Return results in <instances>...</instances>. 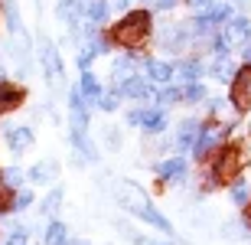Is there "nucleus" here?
<instances>
[{
    "label": "nucleus",
    "mask_w": 251,
    "mask_h": 245,
    "mask_svg": "<svg viewBox=\"0 0 251 245\" xmlns=\"http://www.w3.org/2000/svg\"><path fill=\"white\" fill-rule=\"evenodd\" d=\"M209 13V20H212L215 27H225L228 20H232V7H225V3H215L212 10H205Z\"/></svg>",
    "instance_id": "nucleus-29"
},
{
    "label": "nucleus",
    "mask_w": 251,
    "mask_h": 245,
    "mask_svg": "<svg viewBox=\"0 0 251 245\" xmlns=\"http://www.w3.org/2000/svg\"><path fill=\"white\" fill-rule=\"evenodd\" d=\"M33 144V128H26V124H17V128H7V147L13 154H23Z\"/></svg>",
    "instance_id": "nucleus-10"
},
{
    "label": "nucleus",
    "mask_w": 251,
    "mask_h": 245,
    "mask_svg": "<svg viewBox=\"0 0 251 245\" xmlns=\"http://www.w3.org/2000/svg\"><path fill=\"white\" fill-rule=\"evenodd\" d=\"M29 203H33V196H29L26 190H20V193H17V199H13V209H26Z\"/></svg>",
    "instance_id": "nucleus-35"
},
{
    "label": "nucleus",
    "mask_w": 251,
    "mask_h": 245,
    "mask_svg": "<svg viewBox=\"0 0 251 245\" xmlns=\"http://www.w3.org/2000/svg\"><path fill=\"white\" fill-rule=\"evenodd\" d=\"M144 69H147L150 82H160V85H167L170 79H173V72H176L170 62H160V59H144Z\"/></svg>",
    "instance_id": "nucleus-13"
},
{
    "label": "nucleus",
    "mask_w": 251,
    "mask_h": 245,
    "mask_svg": "<svg viewBox=\"0 0 251 245\" xmlns=\"http://www.w3.org/2000/svg\"><path fill=\"white\" fill-rule=\"evenodd\" d=\"M228 102L235 105V111H238V114L251 108V66L238 69V76H235V82H232V95H228Z\"/></svg>",
    "instance_id": "nucleus-4"
},
{
    "label": "nucleus",
    "mask_w": 251,
    "mask_h": 245,
    "mask_svg": "<svg viewBox=\"0 0 251 245\" xmlns=\"http://www.w3.org/2000/svg\"><path fill=\"white\" fill-rule=\"evenodd\" d=\"M189 3H193L196 10H212V7H215L212 0H189Z\"/></svg>",
    "instance_id": "nucleus-39"
},
{
    "label": "nucleus",
    "mask_w": 251,
    "mask_h": 245,
    "mask_svg": "<svg viewBox=\"0 0 251 245\" xmlns=\"http://www.w3.org/2000/svg\"><path fill=\"white\" fill-rule=\"evenodd\" d=\"M20 183H23V170L10 167V170H3V173H0V187H3V190H17Z\"/></svg>",
    "instance_id": "nucleus-28"
},
{
    "label": "nucleus",
    "mask_w": 251,
    "mask_h": 245,
    "mask_svg": "<svg viewBox=\"0 0 251 245\" xmlns=\"http://www.w3.org/2000/svg\"><path fill=\"white\" fill-rule=\"evenodd\" d=\"M179 79H186V82H199V76H202V62L199 59H183L176 66Z\"/></svg>",
    "instance_id": "nucleus-24"
},
{
    "label": "nucleus",
    "mask_w": 251,
    "mask_h": 245,
    "mask_svg": "<svg viewBox=\"0 0 251 245\" xmlns=\"http://www.w3.org/2000/svg\"><path fill=\"white\" fill-rule=\"evenodd\" d=\"M242 59H245V66H251V39L242 46Z\"/></svg>",
    "instance_id": "nucleus-40"
},
{
    "label": "nucleus",
    "mask_w": 251,
    "mask_h": 245,
    "mask_svg": "<svg viewBox=\"0 0 251 245\" xmlns=\"http://www.w3.org/2000/svg\"><path fill=\"white\" fill-rule=\"evenodd\" d=\"M72 147L78 151V161H95V147L85 137V131H72Z\"/></svg>",
    "instance_id": "nucleus-23"
},
{
    "label": "nucleus",
    "mask_w": 251,
    "mask_h": 245,
    "mask_svg": "<svg viewBox=\"0 0 251 245\" xmlns=\"http://www.w3.org/2000/svg\"><path fill=\"white\" fill-rule=\"evenodd\" d=\"M245 161H248V154L242 144H222L212 157V180L215 183H235L242 177Z\"/></svg>",
    "instance_id": "nucleus-1"
},
{
    "label": "nucleus",
    "mask_w": 251,
    "mask_h": 245,
    "mask_svg": "<svg viewBox=\"0 0 251 245\" xmlns=\"http://www.w3.org/2000/svg\"><path fill=\"white\" fill-rule=\"evenodd\" d=\"M46 242H49V245L65 242V226H62V222H49V229H46Z\"/></svg>",
    "instance_id": "nucleus-32"
},
{
    "label": "nucleus",
    "mask_w": 251,
    "mask_h": 245,
    "mask_svg": "<svg viewBox=\"0 0 251 245\" xmlns=\"http://www.w3.org/2000/svg\"><path fill=\"white\" fill-rule=\"evenodd\" d=\"M157 102L160 105H176V102H183V92L173 88V85H163V88L157 92Z\"/></svg>",
    "instance_id": "nucleus-30"
},
{
    "label": "nucleus",
    "mask_w": 251,
    "mask_h": 245,
    "mask_svg": "<svg viewBox=\"0 0 251 245\" xmlns=\"http://www.w3.org/2000/svg\"><path fill=\"white\" fill-rule=\"evenodd\" d=\"M245 226L251 229V203H248V206H245Z\"/></svg>",
    "instance_id": "nucleus-41"
},
{
    "label": "nucleus",
    "mask_w": 251,
    "mask_h": 245,
    "mask_svg": "<svg viewBox=\"0 0 251 245\" xmlns=\"http://www.w3.org/2000/svg\"><path fill=\"white\" fill-rule=\"evenodd\" d=\"M150 36V13H127L124 20H118L111 27V43H118V46L124 49H137L144 39Z\"/></svg>",
    "instance_id": "nucleus-2"
},
{
    "label": "nucleus",
    "mask_w": 251,
    "mask_h": 245,
    "mask_svg": "<svg viewBox=\"0 0 251 245\" xmlns=\"http://www.w3.org/2000/svg\"><path fill=\"white\" fill-rule=\"evenodd\" d=\"M232 131V124H202V134H199V141H196L193 154L196 157H209L212 151H219L225 141V134Z\"/></svg>",
    "instance_id": "nucleus-3"
},
{
    "label": "nucleus",
    "mask_w": 251,
    "mask_h": 245,
    "mask_svg": "<svg viewBox=\"0 0 251 245\" xmlns=\"http://www.w3.org/2000/svg\"><path fill=\"white\" fill-rule=\"evenodd\" d=\"M134 213H137V216L144 219V222H150V226H157L160 232H170V219L163 216V213H160V209L153 206V203H144V206H140V209H134Z\"/></svg>",
    "instance_id": "nucleus-17"
},
{
    "label": "nucleus",
    "mask_w": 251,
    "mask_h": 245,
    "mask_svg": "<svg viewBox=\"0 0 251 245\" xmlns=\"http://www.w3.org/2000/svg\"><path fill=\"white\" fill-rule=\"evenodd\" d=\"M20 102H23V92H20L17 85L0 82V111H10V108H17Z\"/></svg>",
    "instance_id": "nucleus-20"
},
{
    "label": "nucleus",
    "mask_w": 251,
    "mask_h": 245,
    "mask_svg": "<svg viewBox=\"0 0 251 245\" xmlns=\"http://www.w3.org/2000/svg\"><path fill=\"white\" fill-rule=\"evenodd\" d=\"M78 92L85 95V102H95L98 105V98H101V82H98V79L92 76V72H82V82H78Z\"/></svg>",
    "instance_id": "nucleus-19"
},
{
    "label": "nucleus",
    "mask_w": 251,
    "mask_h": 245,
    "mask_svg": "<svg viewBox=\"0 0 251 245\" xmlns=\"http://www.w3.org/2000/svg\"><path fill=\"white\" fill-rule=\"evenodd\" d=\"M137 66H140L137 56H121V59H114V69H111V72H114V82L124 85L127 79H134V76H137V72H134Z\"/></svg>",
    "instance_id": "nucleus-14"
},
{
    "label": "nucleus",
    "mask_w": 251,
    "mask_h": 245,
    "mask_svg": "<svg viewBox=\"0 0 251 245\" xmlns=\"http://www.w3.org/2000/svg\"><path fill=\"white\" fill-rule=\"evenodd\" d=\"M59 206H62V190H52V193L46 196V203H43V213H49V216H52Z\"/></svg>",
    "instance_id": "nucleus-33"
},
{
    "label": "nucleus",
    "mask_w": 251,
    "mask_h": 245,
    "mask_svg": "<svg viewBox=\"0 0 251 245\" xmlns=\"http://www.w3.org/2000/svg\"><path fill=\"white\" fill-rule=\"evenodd\" d=\"M104 141H108V147H118V144H121V131L108 128V131H104Z\"/></svg>",
    "instance_id": "nucleus-37"
},
{
    "label": "nucleus",
    "mask_w": 251,
    "mask_h": 245,
    "mask_svg": "<svg viewBox=\"0 0 251 245\" xmlns=\"http://www.w3.org/2000/svg\"><path fill=\"white\" fill-rule=\"evenodd\" d=\"M157 173L163 180H173V183H179V180H186V161L183 157H170V161H163L157 167Z\"/></svg>",
    "instance_id": "nucleus-15"
},
{
    "label": "nucleus",
    "mask_w": 251,
    "mask_h": 245,
    "mask_svg": "<svg viewBox=\"0 0 251 245\" xmlns=\"http://www.w3.org/2000/svg\"><path fill=\"white\" fill-rule=\"evenodd\" d=\"M26 177L33 180V183H52V177H59V163L56 161H39V163L29 167Z\"/></svg>",
    "instance_id": "nucleus-16"
},
{
    "label": "nucleus",
    "mask_w": 251,
    "mask_h": 245,
    "mask_svg": "<svg viewBox=\"0 0 251 245\" xmlns=\"http://www.w3.org/2000/svg\"><path fill=\"white\" fill-rule=\"evenodd\" d=\"M39 62H43V72H46L49 82H56V79L62 76V59H59L56 46H52L46 36L39 39Z\"/></svg>",
    "instance_id": "nucleus-5"
},
{
    "label": "nucleus",
    "mask_w": 251,
    "mask_h": 245,
    "mask_svg": "<svg viewBox=\"0 0 251 245\" xmlns=\"http://www.w3.org/2000/svg\"><path fill=\"white\" fill-rule=\"evenodd\" d=\"M199 134H202V121H196V118H186V121H179L176 147H179V151H193L196 141H199Z\"/></svg>",
    "instance_id": "nucleus-8"
},
{
    "label": "nucleus",
    "mask_w": 251,
    "mask_h": 245,
    "mask_svg": "<svg viewBox=\"0 0 251 245\" xmlns=\"http://www.w3.org/2000/svg\"><path fill=\"white\" fill-rule=\"evenodd\" d=\"M104 17H108V3H104V0H85V20H88L92 27L104 23Z\"/></svg>",
    "instance_id": "nucleus-21"
},
{
    "label": "nucleus",
    "mask_w": 251,
    "mask_h": 245,
    "mask_svg": "<svg viewBox=\"0 0 251 245\" xmlns=\"http://www.w3.org/2000/svg\"><path fill=\"white\" fill-rule=\"evenodd\" d=\"M121 229L127 232V239H130L134 245H170V242H157V239H150V236H137V232H130L127 226H121Z\"/></svg>",
    "instance_id": "nucleus-34"
},
{
    "label": "nucleus",
    "mask_w": 251,
    "mask_h": 245,
    "mask_svg": "<svg viewBox=\"0 0 251 245\" xmlns=\"http://www.w3.org/2000/svg\"><path fill=\"white\" fill-rule=\"evenodd\" d=\"M144 131H150V134H160L163 128H167V114L160 111V108H153V111H144V124H140Z\"/></svg>",
    "instance_id": "nucleus-22"
},
{
    "label": "nucleus",
    "mask_w": 251,
    "mask_h": 245,
    "mask_svg": "<svg viewBox=\"0 0 251 245\" xmlns=\"http://www.w3.org/2000/svg\"><path fill=\"white\" fill-rule=\"evenodd\" d=\"M222 36H225V43L232 46V43H248L251 39V23H248V17H232L228 23H225V29H222Z\"/></svg>",
    "instance_id": "nucleus-7"
},
{
    "label": "nucleus",
    "mask_w": 251,
    "mask_h": 245,
    "mask_svg": "<svg viewBox=\"0 0 251 245\" xmlns=\"http://www.w3.org/2000/svg\"><path fill=\"white\" fill-rule=\"evenodd\" d=\"M118 105H121V88H118V92H104L101 98H98V108H101V111H118Z\"/></svg>",
    "instance_id": "nucleus-31"
},
{
    "label": "nucleus",
    "mask_w": 251,
    "mask_h": 245,
    "mask_svg": "<svg viewBox=\"0 0 251 245\" xmlns=\"http://www.w3.org/2000/svg\"><path fill=\"white\" fill-rule=\"evenodd\" d=\"M209 76H212L215 82H235L238 69H235V62L228 56H215L212 62H209Z\"/></svg>",
    "instance_id": "nucleus-11"
},
{
    "label": "nucleus",
    "mask_w": 251,
    "mask_h": 245,
    "mask_svg": "<svg viewBox=\"0 0 251 245\" xmlns=\"http://www.w3.org/2000/svg\"><path fill=\"white\" fill-rule=\"evenodd\" d=\"M121 95H124V98H134V102H144V98H150V85H147V79H140V76L127 79V82L121 85Z\"/></svg>",
    "instance_id": "nucleus-18"
},
{
    "label": "nucleus",
    "mask_w": 251,
    "mask_h": 245,
    "mask_svg": "<svg viewBox=\"0 0 251 245\" xmlns=\"http://www.w3.org/2000/svg\"><path fill=\"white\" fill-rule=\"evenodd\" d=\"M3 17H7V27L10 33L23 36V27H20V10H17V0H3Z\"/></svg>",
    "instance_id": "nucleus-25"
},
{
    "label": "nucleus",
    "mask_w": 251,
    "mask_h": 245,
    "mask_svg": "<svg viewBox=\"0 0 251 245\" xmlns=\"http://www.w3.org/2000/svg\"><path fill=\"white\" fill-rule=\"evenodd\" d=\"M56 13H59V20H62V23L75 27L78 20H85V0H62V3L56 7Z\"/></svg>",
    "instance_id": "nucleus-12"
},
{
    "label": "nucleus",
    "mask_w": 251,
    "mask_h": 245,
    "mask_svg": "<svg viewBox=\"0 0 251 245\" xmlns=\"http://www.w3.org/2000/svg\"><path fill=\"white\" fill-rule=\"evenodd\" d=\"M232 203L235 206H248L251 203V187L245 183V180H235L232 183Z\"/></svg>",
    "instance_id": "nucleus-26"
},
{
    "label": "nucleus",
    "mask_w": 251,
    "mask_h": 245,
    "mask_svg": "<svg viewBox=\"0 0 251 245\" xmlns=\"http://www.w3.org/2000/svg\"><path fill=\"white\" fill-rule=\"evenodd\" d=\"M127 124H130V128H140V124H144V108H134V111H127Z\"/></svg>",
    "instance_id": "nucleus-36"
},
{
    "label": "nucleus",
    "mask_w": 251,
    "mask_h": 245,
    "mask_svg": "<svg viewBox=\"0 0 251 245\" xmlns=\"http://www.w3.org/2000/svg\"><path fill=\"white\" fill-rule=\"evenodd\" d=\"M0 209H7V196H3V187H0Z\"/></svg>",
    "instance_id": "nucleus-42"
},
{
    "label": "nucleus",
    "mask_w": 251,
    "mask_h": 245,
    "mask_svg": "<svg viewBox=\"0 0 251 245\" xmlns=\"http://www.w3.org/2000/svg\"><path fill=\"white\" fill-rule=\"evenodd\" d=\"M209 95H205V85H199V82H189L186 88H183V102H189V105H199V102H205Z\"/></svg>",
    "instance_id": "nucleus-27"
},
{
    "label": "nucleus",
    "mask_w": 251,
    "mask_h": 245,
    "mask_svg": "<svg viewBox=\"0 0 251 245\" xmlns=\"http://www.w3.org/2000/svg\"><path fill=\"white\" fill-rule=\"evenodd\" d=\"M104 3H108V13L111 10H127V0H104Z\"/></svg>",
    "instance_id": "nucleus-38"
},
{
    "label": "nucleus",
    "mask_w": 251,
    "mask_h": 245,
    "mask_svg": "<svg viewBox=\"0 0 251 245\" xmlns=\"http://www.w3.org/2000/svg\"><path fill=\"white\" fill-rule=\"evenodd\" d=\"M193 36V29L189 27H167L160 33V49H167V53H179V49L189 43Z\"/></svg>",
    "instance_id": "nucleus-6"
},
{
    "label": "nucleus",
    "mask_w": 251,
    "mask_h": 245,
    "mask_svg": "<svg viewBox=\"0 0 251 245\" xmlns=\"http://www.w3.org/2000/svg\"><path fill=\"white\" fill-rule=\"evenodd\" d=\"M69 111H72V131H85L88 128V111H85V95L78 88L69 92Z\"/></svg>",
    "instance_id": "nucleus-9"
}]
</instances>
